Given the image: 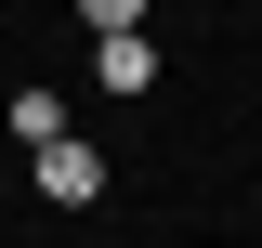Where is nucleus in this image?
<instances>
[{"mask_svg": "<svg viewBox=\"0 0 262 248\" xmlns=\"http://www.w3.org/2000/svg\"><path fill=\"white\" fill-rule=\"evenodd\" d=\"M79 27H92V39L105 27H144V0H79Z\"/></svg>", "mask_w": 262, "mask_h": 248, "instance_id": "nucleus-4", "label": "nucleus"}, {"mask_svg": "<svg viewBox=\"0 0 262 248\" xmlns=\"http://www.w3.org/2000/svg\"><path fill=\"white\" fill-rule=\"evenodd\" d=\"M39 196H53V209H92V196H105V157L53 131V144H39Z\"/></svg>", "mask_w": 262, "mask_h": 248, "instance_id": "nucleus-1", "label": "nucleus"}, {"mask_svg": "<svg viewBox=\"0 0 262 248\" xmlns=\"http://www.w3.org/2000/svg\"><path fill=\"white\" fill-rule=\"evenodd\" d=\"M92 79H105V92H144V79H158V39H144V27H105L92 39Z\"/></svg>", "mask_w": 262, "mask_h": 248, "instance_id": "nucleus-2", "label": "nucleus"}, {"mask_svg": "<svg viewBox=\"0 0 262 248\" xmlns=\"http://www.w3.org/2000/svg\"><path fill=\"white\" fill-rule=\"evenodd\" d=\"M53 131H66V105H53V92L27 79V92H13V144H53Z\"/></svg>", "mask_w": 262, "mask_h": 248, "instance_id": "nucleus-3", "label": "nucleus"}]
</instances>
